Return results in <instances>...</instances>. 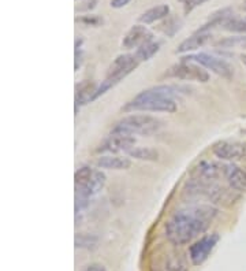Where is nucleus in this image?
<instances>
[{
	"label": "nucleus",
	"instance_id": "nucleus-13",
	"mask_svg": "<svg viewBox=\"0 0 246 271\" xmlns=\"http://www.w3.org/2000/svg\"><path fill=\"white\" fill-rule=\"evenodd\" d=\"M107 182L106 174L101 170H95L92 178L89 179L88 184L81 186V188H75V195H81L90 199V197L96 196L97 193H100L104 188V185Z\"/></svg>",
	"mask_w": 246,
	"mask_h": 271
},
{
	"label": "nucleus",
	"instance_id": "nucleus-14",
	"mask_svg": "<svg viewBox=\"0 0 246 271\" xmlns=\"http://www.w3.org/2000/svg\"><path fill=\"white\" fill-rule=\"evenodd\" d=\"M99 85L93 81H84L75 89V113H78V109L88 103L95 101V95Z\"/></svg>",
	"mask_w": 246,
	"mask_h": 271
},
{
	"label": "nucleus",
	"instance_id": "nucleus-25",
	"mask_svg": "<svg viewBox=\"0 0 246 271\" xmlns=\"http://www.w3.org/2000/svg\"><path fill=\"white\" fill-rule=\"evenodd\" d=\"M179 2L183 5L184 14H189L192 13L196 7L202 6L205 2H208V0H179Z\"/></svg>",
	"mask_w": 246,
	"mask_h": 271
},
{
	"label": "nucleus",
	"instance_id": "nucleus-27",
	"mask_svg": "<svg viewBox=\"0 0 246 271\" xmlns=\"http://www.w3.org/2000/svg\"><path fill=\"white\" fill-rule=\"evenodd\" d=\"M79 22H84L86 25H92V26H99L100 23H103V19L100 17H96V15H90V17H84V18H79L77 19Z\"/></svg>",
	"mask_w": 246,
	"mask_h": 271
},
{
	"label": "nucleus",
	"instance_id": "nucleus-4",
	"mask_svg": "<svg viewBox=\"0 0 246 271\" xmlns=\"http://www.w3.org/2000/svg\"><path fill=\"white\" fill-rule=\"evenodd\" d=\"M162 122L150 115L133 114L122 118L112 127V133H125L130 136H152L162 129Z\"/></svg>",
	"mask_w": 246,
	"mask_h": 271
},
{
	"label": "nucleus",
	"instance_id": "nucleus-3",
	"mask_svg": "<svg viewBox=\"0 0 246 271\" xmlns=\"http://www.w3.org/2000/svg\"><path fill=\"white\" fill-rule=\"evenodd\" d=\"M140 65V61L137 59L134 53H123V55H119V57L111 63L110 67H108V71H107L104 81H101V84L99 85V88H97L96 95H95V100L99 99L100 96H103L104 93L108 92L111 88L118 85L123 78H126V77H128L130 73L136 70Z\"/></svg>",
	"mask_w": 246,
	"mask_h": 271
},
{
	"label": "nucleus",
	"instance_id": "nucleus-1",
	"mask_svg": "<svg viewBox=\"0 0 246 271\" xmlns=\"http://www.w3.org/2000/svg\"><path fill=\"white\" fill-rule=\"evenodd\" d=\"M218 215L213 206L196 204L186 207L171 215L166 223V237L175 247L189 244L196 237L207 232Z\"/></svg>",
	"mask_w": 246,
	"mask_h": 271
},
{
	"label": "nucleus",
	"instance_id": "nucleus-16",
	"mask_svg": "<svg viewBox=\"0 0 246 271\" xmlns=\"http://www.w3.org/2000/svg\"><path fill=\"white\" fill-rule=\"evenodd\" d=\"M211 33H198V32H194L189 39L183 40L178 45L176 53L190 52V51H196V49L201 48V47H204L211 40Z\"/></svg>",
	"mask_w": 246,
	"mask_h": 271
},
{
	"label": "nucleus",
	"instance_id": "nucleus-22",
	"mask_svg": "<svg viewBox=\"0 0 246 271\" xmlns=\"http://www.w3.org/2000/svg\"><path fill=\"white\" fill-rule=\"evenodd\" d=\"M93 173H95V170H93L92 167L89 166L79 167L74 174L75 188H81V186H84V185L88 184L89 179L92 178Z\"/></svg>",
	"mask_w": 246,
	"mask_h": 271
},
{
	"label": "nucleus",
	"instance_id": "nucleus-17",
	"mask_svg": "<svg viewBox=\"0 0 246 271\" xmlns=\"http://www.w3.org/2000/svg\"><path fill=\"white\" fill-rule=\"evenodd\" d=\"M226 179L229 182L230 188H233L237 192H246V171L243 169L234 165H229Z\"/></svg>",
	"mask_w": 246,
	"mask_h": 271
},
{
	"label": "nucleus",
	"instance_id": "nucleus-31",
	"mask_svg": "<svg viewBox=\"0 0 246 271\" xmlns=\"http://www.w3.org/2000/svg\"><path fill=\"white\" fill-rule=\"evenodd\" d=\"M96 3H97V0H89L88 3H86V7H85V10H93L95 7H96Z\"/></svg>",
	"mask_w": 246,
	"mask_h": 271
},
{
	"label": "nucleus",
	"instance_id": "nucleus-5",
	"mask_svg": "<svg viewBox=\"0 0 246 271\" xmlns=\"http://www.w3.org/2000/svg\"><path fill=\"white\" fill-rule=\"evenodd\" d=\"M166 77L168 78L183 79V81H196V83H208L211 78V74L208 73L205 67H202L198 63L190 61H182L176 65L171 66L166 71Z\"/></svg>",
	"mask_w": 246,
	"mask_h": 271
},
{
	"label": "nucleus",
	"instance_id": "nucleus-33",
	"mask_svg": "<svg viewBox=\"0 0 246 271\" xmlns=\"http://www.w3.org/2000/svg\"><path fill=\"white\" fill-rule=\"evenodd\" d=\"M242 9H243L246 11V0H245V2H243V6H242Z\"/></svg>",
	"mask_w": 246,
	"mask_h": 271
},
{
	"label": "nucleus",
	"instance_id": "nucleus-7",
	"mask_svg": "<svg viewBox=\"0 0 246 271\" xmlns=\"http://www.w3.org/2000/svg\"><path fill=\"white\" fill-rule=\"evenodd\" d=\"M219 241V234H207V236L201 237L194 244L190 245L189 248V258L190 262L193 263L194 266H201L202 263L205 262L212 251L215 250L216 244Z\"/></svg>",
	"mask_w": 246,
	"mask_h": 271
},
{
	"label": "nucleus",
	"instance_id": "nucleus-18",
	"mask_svg": "<svg viewBox=\"0 0 246 271\" xmlns=\"http://www.w3.org/2000/svg\"><path fill=\"white\" fill-rule=\"evenodd\" d=\"M168 14H170V6L159 5L152 7V9L146 10L145 13L138 18V21H140L141 23H144V25H149V23H153V22H158L160 21V19L167 18Z\"/></svg>",
	"mask_w": 246,
	"mask_h": 271
},
{
	"label": "nucleus",
	"instance_id": "nucleus-12",
	"mask_svg": "<svg viewBox=\"0 0 246 271\" xmlns=\"http://www.w3.org/2000/svg\"><path fill=\"white\" fill-rule=\"evenodd\" d=\"M150 271H188V266L180 255L167 252L155 259Z\"/></svg>",
	"mask_w": 246,
	"mask_h": 271
},
{
	"label": "nucleus",
	"instance_id": "nucleus-9",
	"mask_svg": "<svg viewBox=\"0 0 246 271\" xmlns=\"http://www.w3.org/2000/svg\"><path fill=\"white\" fill-rule=\"evenodd\" d=\"M136 145V139L134 136L125 134V133H112L108 136L100 148L97 149V152H108V153H129Z\"/></svg>",
	"mask_w": 246,
	"mask_h": 271
},
{
	"label": "nucleus",
	"instance_id": "nucleus-26",
	"mask_svg": "<svg viewBox=\"0 0 246 271\" xmlns=\"http://www.w3.org/2000/svg\"><path fill=\"white\" fill-rule=\"evenodd\" d=\"M174 29V32H178L179 31L180 28V22L176 19V18H171V19H168L166 23H163L162 25V29L163 32L166 33V35H168V29Z\"/></svg>",
	"mask_w": 246,
	"mask_h": 271
},
{
	"label": "nucleus",
	"instance_id": "nucleus-11",
	"mask_svg": "<svg viewBox=\"0 0 246 271\" xmlns=\"http://www.w3.org/2000/svg\"><path fill=\"white\" fill-rule=\"evenodd\" d=\"M153 41V35L152 32L144 25H134L130 28V31L123 37V47L128 49H138L142 45Z\"/></svg>",
	"mask_w": 246,
	"mask_h": 271
},
{
	"label": "nucleus",
	"instance_id": "nucleus-15",
	"mask_svg": "<svg viewBox=\"0 0 246 271\" xmlns=\"http://www.w3.org/2000/svg\"><path fill=\"white\" fill-rule=\"evenodd\" d=\"M96 166L103 170H128L132 166V160L129 157L104 155L97 159Z\"/></svg>",
	"mask_w": 246,
	"mask_h": 271
},
{
	"label": "nucleus",
	"instance_id": "nucleus-2",
	"mask_svg": "<svg viewBox=\"0 0 246 271\" xmlns=\"http://www.w3.org/2000/svg\"><path fill=\"white\" fill-rule=\"evenodd\" d=\"M179 95V89L174 85H158L148 88L140 92L134 99L128 101L123 111H145V113H167L172 114L178 110L175 97Z\"/></svg>",
	"mask_w": 246,
	"mask_h": 271
},
{
	"label": "nucleus",
	"instance_id": "nucleus-8",
	"mask_svg": "<svg viewBox=\"0 0 246 271\" xmlns=\"http://www.w3.org/2000/svg\"><path fill=\"white\" fill-rule=\"evenodd\" d=\"M229 165L219 162H212V160H202L194 167L192 171V178L201 179L207 182H215L220 178H226Z\"/></svg>",
	"mask_w": 246,
	"mask_h": 271
},
{
	"label": "nucleus",
	"instance_id": "nucleus-30",
	"mask_svg": "<svg viewBox=\"0 0 246 271\" xmlns=\"http://www.w3.org/2000/svg\"><path fill=\"white\" fill-rule=\"evenodd\" d=\"M132 0H111V7L112 9H122L126 5H129Z\"/></svg>",
	"mask_w": 246,
	"mask_h": 271
},
{
	"label": "nucleus",
	"instance_id": "nucleus-24",
	"mask_svg": "<svg viewBox=\"0 0 246 271\" xmlns=\"http://www.w3.org/2000/svg\"><path fill=\"white\" fill-rule=\"evenodd\" d=\"M216 47L220 48H235V47H245L246 48V36H234L227 39L220 40L216 43Z\"/></svg>",
	"mask_w": 246,
	"mask_h": 271
},
{
	"label": "nucleus",
	"instance_id": "nucleus-10",
	"mask_svg": "<svg viewBox=\"0 0 246 271\" xmlns=\"http://www.w3.org/2000/svg\"><path fill=\"white\" fill-rule=\"evenodd\" d=\"M212 152L220 160L233 162L246 159V145L237 141H219L212 147Z\"/></svg>",
	"mask_w": 246,
	"mask_h": 271
},
{
	"label": "nucleus",
	"instance_id": "nucleus-32",
	"mask_svg": "<svg viewBox=\"0 0 246 271\" xmlns=\"http://www.w3.org/2000/svg\"><path fill=\"white\" fill-rule=\"evenodd\" d=\"M241 61H242V63H243V65H245V67H246V53H242Z\"/></svg>",
	"mask_w": 246,
	"mask_h": 271
},
{
	"label": "nucleus",
	"instance_id": "nucleus-6",
	"mask_svg": "<svg viewBox=\"0 0 246 271\" xmlns=\"http://www.w3.org/2000/svg\"><path fill=\"white\" fill-rule=\"evenodd\" d=\"M182 59L198 63L202 67H205L207 70L212 71V73H215L219 77H223L226 79H231L234 77L233 66L230 65L227 61H224V59L219 57H215L212 53L198 52L194 53V55H188V57L182 58Z\"/></svg>",
	"mask_w": 246,
	"mask_h": 271
},
{
	"label": "nucleus",
	"instance_id": "nucleus-21",
	"mask_svg": "<svg viewBox=\"0 0 246 271\" xmlns=\"http://www.w3.org/2000/svg\"><path fill=\"white\" fill-rule=\"evenodd\" d=\"M99 242V238L93 234H77L75 236V248L82 250H95Z\"/></svg>",
	"mask_w": 246,
	"mask_h": 271
},
{
	"label": "nucleus",
	"instance_id": "nucleus-19",
	"mask_svg": "<svg viewBox=\"0 0 246 271\" xmlns=\"http://www.w3.org/2000/svg\"><path fill=\"white\" fill-rule=\"evenodd\" d=\"M129 156L134 157L137 160H145V162H156L159 159V153L156 149L148 147H134L129 151Z\"/></svg>",
	"mask_w": 246,
	"mask_h": 271
},
{
	"label": "nucleus",
	"instance_id": "nucleus-23",
	"mask_svg": "<svg viewBox=\"0 0 246 271\" xmlns=\"http://www.w3.org/2000/svg\"><path fill=\"white\" fill-rule=\"evenodd\" d=\"M223 29L227 32H234V33H246V17H233L224 23Z\"/></svg>",
	"mask_w": 246,
	"mask_h": 271
},
{
	"label": "nucleus",
	"instance_id": "nucleus-28",
	"mask_svg": "<svg viewBox=\"0 0 246 271\" xmlns=\"http://www.w3.org/2000/svg\"><path fill=\"white\" fill-rule=\"evenodd\" d=\"M81 43H82V41H81ZM81 63H82V49H81V44L78 45V41H75V63H74L75 71L78 70Z\"/></svg>",
	"mask_w": 246,
	"mask_h": 271
},
{
	"label": "nucleus",
	"instance_id": "nucleus-29",
	"mask_svg": "<svg viewBox=\"0 0 246 271\" xmlns=\"http://www.w3.org/2000/svg\"><path fill=\"white\" fill-rule=\"evenodd\" d=\"M81 271H108L106 268V266H103L101 263H90L82 268Z\"/></svg>",
	"mask_w": 246,
	"mask_h": 271
},
{
	"label": "nucleus",
	"instance_id": "nucleus-20",
	"mask_svg": "<svg viewBox=\"0 0 246 271\" xmlns=\"http://www.w3.org/2000/svg\"><path fill=\"white\" fill-rule=\"evenodd\" d=\"M159 49H160V44L156 43V41H150V43L145 44V45H142L138 49H136L134 55L140 61V63H142V62L152 59L159 52Z\"/></svg>",
	"mask_w": 246,
	"mask_h": 271
}]
</instances>
